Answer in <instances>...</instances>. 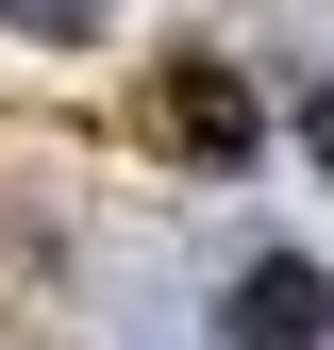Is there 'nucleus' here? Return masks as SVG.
I'll return each mask as SVG.
<instances>
[{
    "label": "nucleus",
    "mask_w": 334,
    "mask_h": 350,
    "mask_svg": "<svg viewBox=\"0 0 334 350\" xmlns=\"http://www.w3.org/2000/svg\"><path fill=\"white\" fill-rule=\"evenodd\" d=\"M318 334H334V300H318V267H301V250L234 267V350H318Z\"/></svg>",
    "instance_id": "1"
},
{
    "label": "nucleus",
    "mask_w": 334,
    "mask_h": 350,
    "mask_svg": "<svg viewBox=\"0 0 334 350\" xmlns=\"http://www.w3.org/2000/svg\"><path fill=\"white\" fill-rule=\"evenodd\" d=\"M167 134H184L201 167H250V83L234 67H167Z\"/></svg>",
    "instance_id": "2"
}]
</instances>
